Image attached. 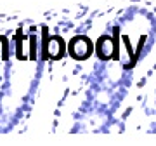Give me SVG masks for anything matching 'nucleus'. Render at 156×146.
I'll use <instances>...</instances> for the list:
<instances>
[]
</instances>
